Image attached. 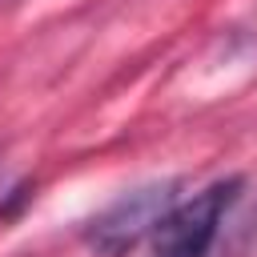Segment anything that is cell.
Here are the masks:
<instances>
[{
    "instance_id": "6da1fadb",
    "label": "cell",
    "mask_w": 257,
    "mask_h": 257,
    "mask_svg": "<svg viewBox=\"0 0 257 257\" xmlns=\"http://www.w3.org/2000/svg\"><path fill=\"white\" fill-rule=\"evenodd\" d=\"M241 189L245 177H221L189 201H177L153 229V257H209L229 209L241 201Z\"/></svg>"
},
{
    "instance_id": "7a4b0ae2",
    "label": "cell",
    "mask_w": 257,
    "mask_h": 257,
    "mask_svg": "<svg viewBox=\"0 0 257 257\" xmlns=\"http://www.w3.org/2000/svg\"><path fill=\"white\" fill-rule=\"evenodd\" d=\"M177 189H181L177 181H149V185L120 193L112 205H104L84 225L88 249L100 257H124L128 249H137L145 237H153L161 217L177 205Z\"/></svg>"
}]
</instances>
